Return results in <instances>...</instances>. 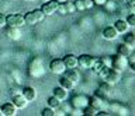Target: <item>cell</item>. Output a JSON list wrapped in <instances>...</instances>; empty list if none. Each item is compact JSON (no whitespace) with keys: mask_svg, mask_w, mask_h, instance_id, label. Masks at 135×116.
Here are the masks:
<instances>
[{"mask_svg":"<svg viewBox=\"0 0 135 116\" xmlns=\"http://www.w3.org/2000/svg\"><path fill=\"white\" fill-rule=\"evenodd\" d=\"M128 67V57L125 56H121V55H114L111 56V67L110 69H114L117 71H124V70Z\"/></svg>","mask_w":135,"mask_h":116,"instance_id":"1","label":"cell"},{"mask_svg":"<svg viewBox=\"0 0 135 116\" xmlns=\"http://www.w3.org/2000/svg\"><path fill=\"white\" fill-rule=\"evenodd\" d=\"M89 105H91L93 108H96V109L100 112V111H104L105 108L108 106V103H107V101H105L104 97L96 94V95H93V97L89 98Z\"/></svg>","mask_w":135,"mask_h":116,"instance_id":"2","label":"cell"},{"mask_svg":"<svg viewBox=\"0 0 135 116\" xmlns=\"http://www.w3.org/2000/svg\"><path fill=\"white\" fill-rule=\"evenodd\" d=\"M6 25L20 27V28L23 25H25L23 14H8V15H6Z\"/></svg>","mask_w":135,"mask_h":116,"instance_id":"3","label":"cell"},{"mask_svg":"<svg viewBox=\"0 0 135 116\" xmlns=\"http://www.w3.org/2000/svg\"><path fill=\"white\" fill-rule=\"evenodd\" d=\"M49 70L54 74H63L66 71V66H65L62 59H54L49 63Z\"/></svg>","mask_w":135,"mask_h":116,"instance_id":"4","label":"cell"},{"mask_svg":"<svg viewBox=\"0 0 135 116\" xmlns=\"http://www.w3.org/2000/svg\"><path fill=\"white\" fill-rule=\"evenodd\" d=\"M58 2H55V0H48V2H45L44 4L41 6V11L46 15H54L56 13V9H58Z\"/></svg>","mask_w":135,"mask_h":116,"instance_id":"5","label":"cell"},{"mask_svg":"<svg viewBox=\"0 0 135 116\" xmlns=\"http://www.w3.org/2000/svg\"><path fill=\"white\" fill-rule=\"evenodd\" d=\"M120 80H121V73L117 71V70H114V69H110L107 76L103 78V81L107 82V84H110V85H115Z\"/></svg>","mask_w":135,"mask_h":116,"instance_id":"6","label":"cell"},{"mask_svg":"<svg viewBox=\"0 0 135 116\" xmlns=\"http://www.w3.org/2000/svg\"><path fill=\"white\" fill-rule=\"evenodd\" d=\"M4 35H6L8 39H11V41H18L23 34H21L20 27H10V25H7L6 31H4Z\"/></svg>","mask_w":135,"mask_h":116,"instance_id":"7","label":"cell"},{"mask_svg":"<svg viewBox=\"0 0 135 116\" xmlns=\"http://www.w3.org/2000/svg\"><path fill=\"white\" fill-rule=\"evenodd\" d=\"M93 62H94V57L90 55H80L78 57V66L82 69H91Z\"/></svg>","mask_w":135,"mask_h":116,"instance_id":"8","label":"cell"},{"mask_svg":"<svg viewBox=\"0 0 135 116\" xmlns=\"http://www.w3.org/2000/svg\"><path fill=\"white\" fill-rule=\"evenodd\" d=\"M11 102L17 109H24V108H27V105H28V101L25 99V97L23 94H14L11 98Z\"/></svg>","mask_w":135,"mask_h":116,"instance_id":"9","label":"cell"},{"mask_svg":"<svg viewBox=\"0 0 135 116\" xmlns=\"http://www.w3.org/2000/svg\"><path fill=\"white\" fill-rule=\"evenodd\" d=\"M0 111H2L3 116H16L17 115V108L13 105V102H7L4 105H2Z\"/></svg>","mask_w":135,"mask_h":116,"instance_id":"10","label":"cell"},{"mask_svg":"<svg viewBox=\"0 0 135 116\" xmlns=\"http://www.w3.org/2000/svg\"><path fill=\"white\" fill-rule=\"evenodd\" d=\"M72 105H73V108H80V109H83V108H86L89 105V98L83 97V95H76V97L72 99Z\"/></svg>","mask_w":135,"mask_h":116,"instance_id":"11","label":"cell"},{"mask_svg":"<svg viewBox=\"0 0 135 116\" xmlns=\"http://www.w3.org/2000/svg\"><path fill=\"white\" fill-rule=\"evenodd\" d=\"M63 63H65L66 69H75L78 67V56L72 55V53H68V55L63 57Z\"/></svg>","mask_w":135,"mask_h":116,"instance_id":"12","label":"cell"},{"mask_svg":"<svg viewBox=\"0 0 135 116\" xmlns=\"http://www.w3.org/2000/svg\"><path fill=\"white\" fill-rule=\"evenodd\" d=\"M117 36H118V32L114 27H107L103 30V38L105 41H114L117 39Z\"/></svg>","mask_w":135,"mask_h":116,"instance_id":"13","label":"cell"},{"mask_svg":"<svg viewBox=\"0 0 135 116\" xmlns=\"http://www.w3.org/2000/svg\"><path fill=\"white\" fill-rule=\"evenodd\" d=\"M114 28L117 30L118 34H127L129 30V25H128V23L125 21V20H117L115 24H114Z\"/></svg>","mask_w":135,"mask_h":116,"instance_id":"14","label":"cell"},{"mask_svg":"<svg viewBox=\"0 0 135 116\" xmlns=\"http://www.w3.org/2000/svg\"><path fill=\"white\" fill-rule=\"evenodd\" d=\"M23 95L25 97V99H27L28 102L37 99V91H35V88H32V87H25L23 90Z\"/></svg>","mask_w":135,"mask_h":116,"instance_id":"15","label":"cell"},{"mask_svg":"<svg viewBox=\"0 0 135 116\" xmlns=\"http://www.w3.org/2000/svg\"><path fill=\"white\" fill-rule=\"evenodd\" d=\"M68 94H69V91H66L65 88H62V87L59 85V87H56V88L54 90L52 95H55V97L62 102V101H65V99H68Z\"/></svg>","mask_w":135,"mask_h":116,"instance_id":"16","label":"cell"},{"mask_svg":"<svg viewBox=\"0 0 135 116\" xmlns=\"http://www.w3.org/2000/svg\"><path fill=\"white\" fill-rule=\"evenodd\" d=\"M23 17H24L25 25H35V24H38V20L35 17V14H34V11H28V13H25Z\"/></svg>","mask_w":135,"mask_h":116,"instance_id":"17","label":"cell"},{"mask_svg":"<svg viewBox=\"0 0 135 116\" xmlns=\"http://www.w3.org/2000/svg\"><path fill=\"white\" fill-rule=\"evenodd\" d=\"M65 77H68L69 80H72L76 84V82H79L80 81V73L76 70V67L75 69H69L68 70V73H66V76Z\"/></svg>","mask_w":135,"mask_h":116,"instance_id":"18","label":"cell"},{"mask_svg":"<svg viewBox=\"0 0 135 116\" xmlns=\"http://www.w3.org/2000/svg\"><path fill=\"white\" fill-rule=\"evenodd\" d=\"M61 87L65 88L66 91H72L75 88V82L72 80H69L68 77H63V78H61Z\"/></svg>","mask_w":135,"mask_h":116,"instance_id":"19","label":"cell"},{"mask_svg":"<svg viewBox=\"0 0 135 116\" xmlns=\"http://www.w3.org/2000/svg\"><path fill=\"white\" fill-rule=\"evenodd\" d=\"M117 53H118V55H121V56L128 57V56L131 55V53H132V49L128 48L125 43H121L120 46H118V49H117Z\"/></svg>","mask_w":135,"mask_h":116,"instance_id":"20","label":"cell"},{"mask_svg":"<svg viewBox=\"0 0 135 116\" xmlns=\"http://www.w3.org/2000/svg\"><path fill=\"white\" fill-rule=\"evenodd\" d=\"M111 88H113V85H110V84H107V82H103V84L100 85V94L99 95H101V97H107V95H110V92H111Z\"/></svg>","mask_w":135,"mask_h":116,"instance_id":"21","label":"cell"},{"mask_svg":"<svg viewBox=\"0 0 135 116\" xmlns=\"http://www.w3.org/2000/svg\"><path fill=\"white\" fill-rule=\"evenodd\" d=\"M124 43H125L128 48L134 49V48H135V34H127V35L124 36Z\"/></svg>","mask_w":135,"mask_h":116,"instance_id":"22","label":"cell"},{"mask_svg":"<svg viewBox=\"0 0 135 116\" xmlns=\"http://www.w3.org/2000/svg\"><path fill=\"white\" fill-rule=\"evenodd\" d=\"M63 7H65V10H66V14H73V13H76L75 3L70 2V0H66V2H63Z\"/></svg>","mask_w":135,"mask_h":116,"instance_id":"23","label":"cell"},{"mask_svg":"<svg viewBox=\"0 0 135 116\" xmlns=\"http://www.w3.org/2000/svg\"><path fill=\"white\" fill-rule=\"evenodd\" d=\"M48 106L52 108V109H56V108L61 106V101H59V99L55 97V95H52V97L48 98Z\"/></svg>","mask_w":135,"mask_h":116,"instance_id":"24","label":"cell"},{"mask_svg":"<svg viewBox=\"0 0 135 116\" xmlns=\"http://www.w3.org/2000/svg\"><path fill=\"white\" fill-rule=\"evenodd\" d=\"M83 115H87V116H97L99 115V111L96 108H93L91 105H87L86 108H83Z\"/></svg>","mask_w":135,"mask_h":116,"instance_id":"25","label":"cell"},{"mask_svg":"<svg viewBox=\"0 0 135 116\" xmlns=\"http://www.w3.org/2000/svg\"><path fill=\"white\" fill-rule=\"evenodd\" d=\"M108 70H110V67H107V66H101V67H100L99 70H97V73H96V74L101 78V80H103V78H104L105 76H107Z\"/></svg>","mask_w":135,"mask_h":116,"instance_id":"26","label":"cell"},{"mask_svg":"<svg viewBox=\"0 0 135 116\" xmlns=\"http://www.w3.org/2000/svg\"><path fill=\"white\" fill-rule=\"evenodd\" d=\"M101 64L103 66H107V67H111V56H103L100 59Z\"/></svg>","mask_w":135,"mask_h":116,"instance_id":"27","label":"cell"},{"mask_svg":"<svg viewBox=\"0 0 135 116\" xmlns=\"http://www.w3.org/2000/svg\"><path fill=\"white\" fill-rule=\"evenodd\" d=\"M34 11V14H35V17H37V20H38V23H41L42 20L45 18V14L41 11V9H37V10H32Z\"/></svg>","mask_w":135,"mask_h":116,"instance_id":"28","label":"cell"},{"mask_svg":"<svg viewBox=\"0 0 135 116\" xmlns=\"http://www.w3.org/2000/svg\"><path fill=\"white\" fill-rule=\"evenodd\" d=\"M42 116H55V109H52V108H44V111H42Z\"/></svg>","mask_w":135,"mask_h":116,"instance_id":"29","label":"cell"},{"mask_svg":"<svg viewBox=\"0 0 135 116\" xmlns=\"http://www.w3.org/2000/svg\"><path fill=\"white\" fill-rule=\"evenodd\" d=\"M75 7H76V11H83V10H86L84 9V6H83V2L82 0H75Z\"/></svg>","mask_w":135,"mask_h":116,"instance_id":"30","label":"cell"},{"mask_svg":"<svg viewBox=\"0 0 135 116\" xmlns=\"http://www.w3.org/2000/svg\"><path fill=\"white\" fill-rule=\"evenodd\" d=\"M125 21L128 23V25H129V27H134V25H135V14H134V13H131L128 17H127Z\"/></svg>","mask_w":135,"mask_h":116,"instance_id":"31","label":"cell"},{"mask_svg":"<svg viewBox=\"0 0 135 116\" xmlns=\"http://www.w3.org/2000/svg\"><path fill=\"white\" fill-rule=\"evenodd\" d=\"M72 116H82L83 115V109H80V108H75L73 111H69Z\"/></svg>","mask_w":135,"mask_h":116,"instance_id":"32","label":"cell"},{"mask_svg":"<svg viewBox=\"0 0 135 116\" xmlns=\"http://www.w3.org/2000/svg\"><path fill=\"white\" fill-rule=\"evenodd\" d=\"M82 2H83L84 9H91V7L94 6V2H93V0H82Z\"/></svg>","mask_w":135,"mask_h":116,"instance_id":"33","label":"cell"},{"mask_svg":"<svg viewBox=\"0 0 135 116\" xmlns=\"http://www.w3.org/2000/svg\"><path fill=\"white\" fill-rule=\"evenodd\" d=\"M6 27V15L0 13V28Z\"/></svg>","mask_w":135,"mask_h":116,"instance_id":"34","label":"cell"},{"mask_svg":"<svg viewBox=\"0 0 135 116\" xmlns=\"http://www.w3.org/2000/svg\"><path fill=\"white\" fill-rule=\"evenodd\" d=\"M63 115H65V111H62L61 106L55 109V116H63Z\"/></svg>","mask_w":135,"mask_h":116,"instance_id":"35","label":"cell"},{"mask_svg":"<svg viewBox=\"0 0 135 116\" xmlns=\"http://www.w3.org/2000/svg\"><path fill=\"white\" fill-rule=\"evenodd\" d=\"M93 2H94V4H97V6H104V4H107L108 0H93Z\"/></svg>","mask_w":135,"mask_h":116,"instance_id":"36","label":"cell"},{"mask_svg":"<svg viewBox=\"0 0 135 116\" xmlns=\"http://www.w3.org/2000/svg\"><path fill=\"white\" fill-rule=\"evenodd\" d=\"M121 3H125L128 6H135V0H120Z\"/></svg>","mask_w":135,"mask_h":116,"instance_id":"37","label":"cell"},{"mask_svg":"<svg viewBox=\"0 0 135 116\" xmlns=\"http://www.w3.org/2000/svg\"><path fill=\"white\" fill-rule=\"evenodd\" d=\"M55 2H58V3H63V2H66V0H55Z\"/></svg>","mask_w":135,"mask_h":116,"instance_id":"38","label":"cell"},{"mask_svg":"<svg viewBox=\"0 0 135 116\" xmlns=\"http://www.w3.org/2000/svg\"><path fill=\"white\" fill-rule=\"evenodd\" d=\"M0 116H3V113H2V111H0Z\"/></svg>","mask_w":135,"mask_h":116,"instance_id":"39","label":"cell"},{"mask_svg":"<svg viewBox=\"0 0 135 116\" xmlns=\"http://www.w3.org/2000/svg\"><path fill=\"white\" fill-rule=\"evenodd\" d=\"M44 2H48V0H44Z\"/></svg>","mask_w":135,"mask_h":116,"instance_id":"40","label":"cell"}]
</instances>
